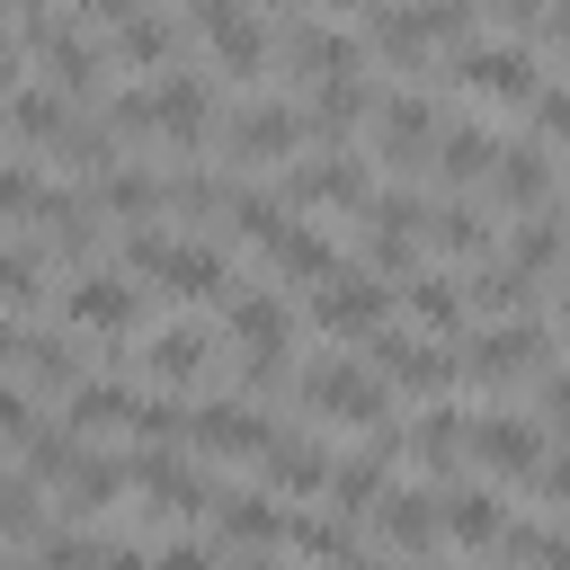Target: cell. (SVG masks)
Wrapping results in <instances>:
<instances>
[{
  "mask_svg": "<svg viewBox=\"0 0 570 570\" xmlns=\"http://www.w3.org/2000/svg\"><path fill=\"white\" fill-rule=\"evenodd\" d=\"M338 9H374V0H338Z\"/></svg>",
  "mask_w": 570,
  "mask_h": 570,
  "instance_id": "obj_48",
  "label": "cell"
},
{
  "mask_svg": "<svg viewBox=\"0 0 570 570\" xmlns=\"http://www.w3.org/2000/svg\"><path fill=\"white\" fill-rule=\"evenodd\" d=\"M525 276H534V267H525V258H508V267H499V258H490V267H481V276H472V294H481V303H490V312H525Z\"/></svg>",
  "mask_w": 570,
  "mask_h": 570,
  "instance_id": "obj_34",
  "label": "cell"
},
{
  "mask_svg": "<svg viewBox=\"0 0 570 570\" xmlns=\"http://www.w3.org/2000/svg\"><path fill=\"white\" fill-rule=\"evenodd\" d=\"M151 276H160L169 294H187V303H223V285H232L214 249H160V267H151Z\"/></svg>",
  "mask_w": 570,
  "mask_h": 570,
  "instance_id": "obj_14",
  "label": "cell"
},
{
  "mask_svg": "<svg viewBox=\"0 0 570 570\" xmlns=\"http://www.w3.org/2000/svg\"><path fill=\"white\" fill-rule=\"evenodd\" d=\"M436 525H445V508H428V490H392V499H383V534H392L401 552L436 543Z\"/></svg>",
  "mask_w": 570,
  "mask_h": 570,
  "instance_id": "obj_23",
  "label": "cell"
},
{
  "mask_svg": "<svg viewBox=\"0 0 570 570\" xmlns=\"http://www.w3.org/2000/svg\"><path fill=\"white\" fill-rule=\"evenodd\" d=\"M419 9H428V27H436L445 45H463V36H472V9H463V0H419Z\"/></svg>",
  "mask_w": 570,
  "mask_h": 570,
  "instance_id": "obj_40",
  "label": "cell"
},
{
  "mask_svg": "<svg viewBox=\"0 0 570 570\" xmlns=\"http://www.w3.org/2000/svg\"><path fill=\"white\" fill-rule=\"evenodd\" d=\"M134 490H142V499H160V508H178V517H205V508H214V490H205L178 454H160V445L134 463Z\"/></svg>",
  "mask_w": 570,
  "mask_h": 570,
  "instance_id": "obj_8",
  "label": "cell"
},
{
  "mask_svg": "<svg viewBox=\"0 0 570 570\" xmlns=\"http://www.w3.org/2000/svg\"><path fill=\"white\" fill-rule=\"evenodd\" d=\"M543 419L570 428V374H543Z\"/></svg>",
  "mask_w": 570,
  "mask_h": 570,
  "instance_id": "obj_42",
  "label": "cell"
},
{
  "mask_svg": "<svg viewBox=\"0 0 570 570\" xmlns=\"http://www.w3.org/2000/svg\"><path fill=\"white\" fill-rule=\"evenodd\" d=\"M383 383L392 374H365V365H312V401L356 428H383Z\"/></svg>",
  "mask_w": 570,
  "mask_h": 570,
  "instance_id": "obj_3",
  "label": "cell"
},
{
  "mask_svg": "<svg viewBox=\"0 0 570 570\" xmlns=\"http://www.w3.org/2000/svg\"><path fill=\"white\" fill-rule=\"evenodd\" d=\"M312 312H321L330 338H365V330H383V285L365 267H330L321 294H312Z\"/></svg>",
  "mask_w": 570,
  "mask_h": 570,
  "instance_id": "obj_1",
  "label": "cell"
},
{
  "mask_svg": "<svg viewBox=\"0 0 570 570\" xmlns=\"http://www.w3.org/2000/svg\"><path fill=\"white\" fill-rule=\"evenodd\" d=\"M267 9H303V0H267Z\"/></svg>",
  "mask_w": 570,
  "mask_h": 570,
  "instance_id": "obj_47",
  "label": "cell"
},
{
  "mask_svg": "<svg viewBox=\"0 0 570 570\" xmlns=\"http://www.w3.org/2000/svg\"><path fill=\"white\" fill-rule=\"evenodd\" d=\"M472 463H490V472H534V463H543L534 419H472Z\"/></svg>",
  "mask_w": 570,
  "mask_h": 570,
  "instance_id": "obj_7",
  "label": "cell"
},
{
  "mask_svg": "<svg viewBox=\"0 0 570 570\" xmlns=\"http://www.w3.org/2000/svg\"><path fill=\"white\" fill-rule=\"evenodd\" d=\"M223 196H232V187H223V178H205V169H187V178H178V187H169V205H178V214H187V223H205V214H214V205H223Z\"/></svg>",
  "mask_w": 570,
  "mask_h": 570,
  "instance_id": "obj_39",
  "label": "cell"
},
{
  "mask_svg": "<svg viewBox=\"0 0 570 570\" xmlns=\"http://www.w3.org/2000/svg\"><path fill=\"white\" fill-rule=\"evenodd\" d=\"M196 27L214 36V53H223L232 71H258V62H267V45H258V27H249L240 0H196Z\"/></svg>",
  "mask_w": 570,
  "mask_h": 570,
  "instance_id": "obj_11",
  "label": "cell"
},
{
  "mask_svg": "<svg viewBox=\"0 0 570 570\" xmlns=\"http://www.w3.org/2000/svg\"><path fill=\"white\" fill-rule=\"evenodd\" d=\"M517 258L525 267H561V223L534 205V214H517Z\"/></svg>",
  "mask_w": 570,
  "mask_h": 570,
  "instance_id": "obj_36",
  "label": "cell"
},
{
  "mask_svg": "<svg viewBox=\"0 0 570 570\" xmlns=\"http://www.w3.org/2000/svg\"><path fill=\"white\" fill-rule=\"evenodd\" d=\"M410 312H419V330H454L463 321V303L445 294V276H410Z\"/></svg>",
  "mask_w": 570,
  "mask_h": 570,
  "instance_id": "obj_38",
  "label": "cell"
},
{
  "mask_svg": "<svg viewBox=\"0 0 570 570\" xmlns=\"http://www.w3.org/2000/svg\"><path fill=\"white\" fill-rule=\"evenodd\" d=\"M534 116H543V134H552V142H570V89H543V98H534Z\"/></svg>",
  "mask_w": 570,
  "mask_h": 570,
  "instance_id": "obj_41",
  "label": "cell"
},
{
  "mask_svg": "<svg viewBox=\"0 0 570 570\" xmlns=\"http://www.w3.org/2000/svg\"><path fill=\"white\" fill-rule=\"evenodd\" d=\"M543 499H552V508L570 517V463H543Z\"/></svg>",
  "mask_w": 570,
  "mask_h": 570,
  "instance_id": "obj_43",
  "label": "cell"
},
{
  "mask_svg": "<svg viewBox=\"0 0 570 570\" xmlns=\"http://www.w3.org/2000/svg\"><path fill=\"white\" fill-rule=\"evenodd\" d=\"M499 196H508L517 214H534V205L552 196V160H543L534 142H517V151H499Z\"/></svg>",
  "mask_w": 570,
  "mask_h": 570,
  "instance_id": "obj_18",
  "label": "cell"
},
{
  "mask_svg": "<svg viewBox=\"0 0 570 570\" xmlns=\"http://www.w3.org/2000/svg\"><path fill=\"white\" fill-rule=\"evenodd\" d=\"M383 454H392V445L347 454V463L330 472V508H347V517H356V508H383Z\"/></svg>",
  "mask_w": 570,
  "mask_h": 570,
  "instance_id": "obj_21",
  "label": "cell"
},
{
  "mask_svg": "<svg viewBox=\"0 0 570 570\" xmlns=\"http://www.w3.org/2000/svg\"><path fill=\"white\" fill-rule=\"evenodd\" d=\"M285 196H294V205H365L374 178H365L356 160H303V169L285 178Z\"/></svg>",
  "mask_w": 570,
  "mask_h": 570,
  "instance_id": "obj_9",
  "label": "cell"
},
{
  "mask_svg": "<svg viewBox=\"0 0 570 570\" xmlns=\"http://www.w3.org/2000/svg\"><path fill=\"white\" fill-rule=\"evenodd\" d=\"M552 36H570V0H561V9H552Z\"/></svg>",
  "mask_w": 570,
  "mask_h": 570,
  "instance_id": "obj_46",
  "label": "cell"
},
{
  "mask_svg": "<svg viewBox=\"0 0 570 570\" xmlns=\"http://www.w3.org/2000/svg\"><path fill=\"white\" fill-rule=\"evenodd\" d=\"M463 89H481V98H543L525 45H472L463 53Z\"/></svg>",
  "mask_w": 570,
  "mask_h": 570,
  "instance_id": "obj_5",
  "label": "cell"
},
{
  "mask_svg": "<svg viewBox=\"0 0 570 570\" xmlns=\"http://www.w3.org/2000/svg\"><path fill=\"white\" fill-rule=\"evenodd\" d=\"M258 463H267V481H285V490H330V463H321L312 436H285V445H267Z\"/></svg>",
  "mask_w": 570,
  "mask_h": 570,
  "instance_id": "obj_25",
  "label": "cell"
},
{
  "mask_svg": "<svg viewBox=\"0 0 570 570\" xmlns=\"http://www.w3.org/2000/svg\"><path fill=\"white\" fill-rule=\"evenodd\" d=\"M267 258H276V276H294V285H321L338 258H330V240L321 232H303V223H285L276 240H267Z\"/></svg>",
  "mask_w": 570,
  "mask_h": 570,
  "instance_id": "obj_19",
  "label": "cell"
},
{
  "mask_svg": "<svg viewBox=\"0 0 570 570\" xmlns=\"http://www.w3.org/2000/svg\"><path fill=\"white\" fill-rule=\"evenodd\" d=\"M365 116H374V80L330 71V80H321V98H312V125H321V134H347V125H365Z\"/></svg>",
  "mask_w": 570,
  "mask_h": 570,
  "instance_id": "obj_15",
  "label": "cell"
},
{
  "mask_svg": "<svg viewBox=\"0 0 570 570\" xmlns=\"http://www.w3.org/2000/svg\"><path fill=\"white\" fill-rule=\"evenodd\" d=\"M116 490H125V472H116V463H89V454H71V472H62V508H71V517L107 508Z\"/></svg>",
  "mask_w": 570,
  "mask_h": 570,
  "instance_id": "obj_26",
  "label": "cell"
},
{
  "mask_svg": "<svg viewBox=\"0 0 570 570\" xmlns=\"http://www.w3.org/2000/svg\"><path fill=\"white\" fill-rule=\"evenodd\" d=\"M134 410H142V401H125L116 383H80V392H71V428H107V419H134Z\"/></svg>",
  "mask_w": 570,
  "mask_h": 570,
  "instance_id": "obj_37",
  "label": "cell"
},
{
  "mask_svg": "<svg viewBox=\"0 0 570 570\" xmlns=\"http://www.w3.org/2000/svg\"><path fill=\"white\" fill-rule=\"evenodd\" d=\"M232 330L249 338V356H258V347H285V303H276V294H240V303H232Z\"/></svg>",
  "mask_w": 570,
  "mask_h": 570,
  "instance_id": "obj_31",
  "label": "cell"
},
{
  "mask_svg": "<svg viewBox=\"0 0 570 570\" xmlns=\"http://www.w3.org/2000/svg\"><path fill=\"white\" fill-rule=\"evenodd\" d=\"M151 98H160V134H169L178 151H196V142L214 134V89H205L196 71H169V80H160Z\"/></svg>",
  "mask_w": 570,
  "mask_h": 570,
  "instance_id": "obj_6",
  "label": "cell"
},
{
  "mask_svg": "<svg viewBox=\"0 0 570 570\" xmlns=\"http://www.w3.org/2000/svg\"><path fill=\"white\" fill-rule=\"evenodd\" d=\"M463 365H472L481 383H525V374L543 365V330H525V321L508 312L499 330H481V338H472V356H463Z\"/></svg>",
  "mask_w": 570,
  "mask_h": 570,
  "instance_id": "obj_2",
  "label": "cell"
},
{
  "mask_svg": "<svg viewBox=\"0 0 570 570\" xmlns=\"http://www.w3.org/2000/svg\"><path fill=\"white\" fill-rule=\"evenodd\" d=\"M428 134H436V107H428V98H392V107H383V151H392V169H419V160H428Z\"/></svg>",
  "mask_w": 570,
  "mask_h": 570,
  "instance_id": "obj_13",
  "label": "cell"
},
{
  "mask_svg": "<svg viewBox=\"0 0 570 570\" xmlns=\"http://www.w3.org/2000/svg\"><path fill=\"white\" fill-rule=\"evenodd\" d=\"M445 534H454V543H472V552H499L508 508H499L490 490H445Z\"/></svg>",
  "mask_w": 570,
  "mask_h": 570,
  "instance_id": "obj_12",
  "label": "cell"
},
{
  "mask_svg": "<svg viewBox=\"0 0 570 570\" xmlns=\"http://www.w3.org/2000/svg\"><path fill=\"white\" fill-rule=\"evenodd\" d=\"M303 142V116L294 107H249L240 116V160H285Z\"/></svg>",
  "mask_w": 570,
  "mask_h": 570,
  "instance_id": "obj_17",
  "label": "cell"
},
{
  "mask_svg": "<svg viewBox=\"0 0 570 570\" xmlns=\"http://www.w3.org/2000/svg\"><path fill=\"white\" fill-rule=\"evenodd\" d=\"M205 365H214V338L205 330H160L151 338V374L160 383H205Z\"/></svg>",
  "mask_w": 570,
  "mask_h": 570,
  "instance_id": "obj_20",
  "label": "cell"
},
{
  "mask_svg": "<svg viewBox=\"0 0 570 570\" xmlns=\"http://www.w3.org/2000/svg\"><path fill=\"white\" fill-rule=\"evenodd\" d=\"M436 160H445V178H499V142H490L481 125H454Z\"/></svg>",
  "mask_w": 570,
  "mask_h": 570,
  "instance_id": "obj_27",
  "label": "cell"
},
{
  "mask_svg": "<svg viewBox=\"0 0 570 570\" xmlns=\"http://www.w3.org/2000/svg\"><path fill=\"white\" fill-rule=\"evenodd\" d=\"M45 71H53V89H62V98H89V89H98V45L53 36V62H45Z\"/></svg>",
  "mask_w": 570,
  "mask_h": 570,
  "instance_id": "obj_29",
  "label": "cell"
},
{
  "mask_svg": "<svg viewBox=\"0 0 570 570\" xmlns=\"http://www.w3.org/2000/svg\"><path fill=\"white\" fill-rule=\"evenodd\" d=\"M285 62H303L312 80H330V71H356V45L330 36V27H294V36H285Z\"/></svg>",
  "mask_w": 570,
  "mask_h": 570,
  "instance_id": "obj_24",
  "label": "cell"
},
{
  "mask_svg": "<svg viewBox=\"0 0 570 570\" xmlns=\"http://www.w3.org/2000/svg\"><path fill=\"white\" fill-rule=\"evenodd\" d=\"M36 214H45V232H53L62 249H89V240H98V214H89V205H80L71 187H62V196H45Z\"/></svg>",
  "mask_w": 570,
  "mask_h": 570,
  "instance_id": "obj_32",
  "label": "cell"
},
{
  "mask_svg": "<svg viewBox=\"0 0 570 570\" xmlns=\"http://www.w3.org/2000/svg\"><path fill=\"white\" fill-rule=\"evenodd\" d=\"M410 454H419L428 472H454V463L472 454V419H454V410H428V419L410 428Z\"/></svg>",
  "mask_w": 570,
  "mask_h": 570,
  "instance_id": "obj_16",
  "label": "cell"
},
{
  "mask_svg": "<svg viewBox=\"0 0 570 570\" xmlns=\"http://www.w3.org/2000/svg\"><path fill=\"white\" fill-rule=\"evenodd\" d=\"M89 9H98V18H134V0H89Z\"/></svg>",
  "mask_w": 570,
  "mask_h": 570,
  "instance_id": "obj_45",
  "label": "cell"
},
{
  "mask_svg": "<svg viewBox=\"0 0 570 570\" xmlns=\"http://www.w3.org/2000/svg\"><path fill=\"white\" fill-rule=\"evenodd\" d=\"M187 436H196L205 454H240V463L276 445V436H267V419H258V410H240V401H205V410L187 419Z\"/></svg>",
  "mask_w": 570,
  "mask_h": 570,
  "instance_id": "obj_4",
  "label": "cell"
},
{
  "mask_svg": "<svg viewBox=\"0 0 570 570\" xmlns=\"http://www.w3.org/2000/svg\"><path fill=\"white\" fill-rule=\"evenodd\" d=\"M490 9H499V18H534L543 0H490Z\"/></svg>",
  "mask_w": 570,
  "mask_h": 570,
  "instance_id": "obj_44",
  "label": "cell"
},
{
  "mask_svg": "<svg viewBox=\"0 0 570 570\" xmlns=\"http://www.w3.org/2000/svg\"><path fill=\"white\" fill-rule=\"evenodd\" d=\"M374 356H383V374H392L401 392H445V383H454V356H445L436 338H383Z\"/></svg>",
  "mask_w": 570,
  "mask_h": 570,
  "instance_id": "obj_10",
  "label": "cell"
},
{
  "mask_svg": "<svg viewBox=\"0 0 570 570\" xmlns=\"http://www.w3.org/2000/svg\"><path fill=\"white\" fill-rule=\"evenodd\" d=\"M223 543H285V517H267L258 499H223Z\"/></svg>",
  "mask_w": 570,
  "mask_h": 570,
  "instance_id": "obj_35",
  "label": "cell"
},
{
  "mask_svg": "<svg viewBox=\"0 0 570 570\" xmlns=\"http://www.w3.org/2000/svg\"><path fill=\"white\" fill-rule=\"evenodd\" d=\"M169 45H178V27H169V18H142V9H134V18H116V53H125V62H169Z\"/></svg>",
  "mask_w": 570,
  "mask_h": 570,
  "instance_id": "obj_28",
  "label": "cell"
},
{
  "mask_svg": "<svg viewBox=\"0 0 570 570\" xmlns=\"http://www.w3.org/2000/svg\"><path fill=\"white\" fill-rule=\"evenodd\" d=\"M107 205H116L125 223H142V214H160V205H169V187H160L151 169H107Z\"/></svg>",
  "mask_w": 570,
  "mask_h": 570,
  "instance_id": "obj_30",
  "label": "cell"
},
{
  "mask_svg": "<svg viewBox=\"0 0 570 570\" xmlns=\"http://www.w3.org/2000/svg\"><path fill=\"white\" fill-rule=\"evenodd\" d=\"M71 321H80V330H125V321H134V294H125L116 276H80V285H71Z\"/></svg>",
  "mask_w": 570,
  "mask_h": 570,
  "instance_id": "obj_22",
  "label": "cell"
},
{
  "mask_svg": "<svg viewBox=\"0 0 570 570\" xmlns=\"http://www.w3.org/2000/svg\"><path fill=\"white\" fill-rule=\"evenodd\" d=\"M428 240H436V249H454V258H472V249H490V223H481L472 205H445V214L428 223Z\"/></svg>",
  "mask_w": 570,
  "mask_h": 570,
  "instance_id": "obj_33",
  "label": "cell"
}]
</instances>
